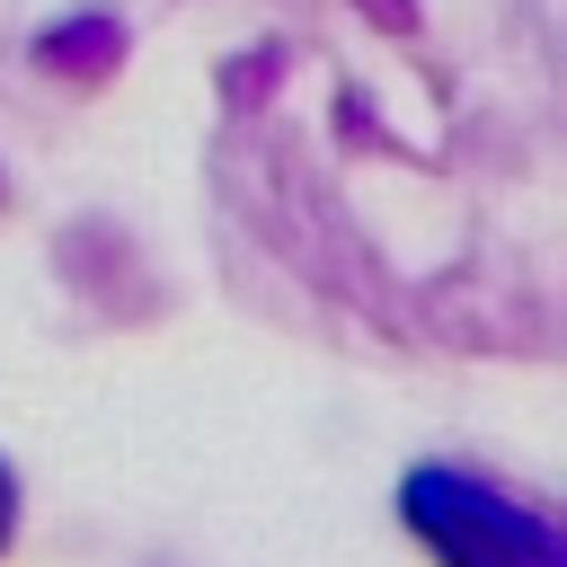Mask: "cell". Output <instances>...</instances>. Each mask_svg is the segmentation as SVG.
<instances>
[{
	"instance_id": "cell-2",
	"label": "cell",
	"mask_w": 567,
	"mask_h": 567,
	"mask_svg": "<svg viewBox=\"0 0 567 567\" xmlns=\"http://www.w3.org/2000/svg\"><path fill=\"white\" fill-rule=\"evenodd\" d=\"M0 540H9V470H0Z\"/></svg>"
},
{
	"instance_id": "cell-1",
	"label": "cell",
	"mask_w": 567,
	"mask_h": 567,
	"mask_svg": "<svg viewBox=\"0 0 567 567\" xmlns=\"http://www.w3.org/2000/svg\"><path fill=\"white\" fill-rule=\"evenodd\" d=\"M408 532L443 567H558V532L470 470H408Z\"/></svg>"
}]
</instances>
